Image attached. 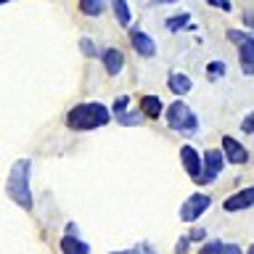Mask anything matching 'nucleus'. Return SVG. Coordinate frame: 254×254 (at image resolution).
I'll list each match as a JSON object with an SVG mask.
<instances>
[{
  "label": "nucleus",
  "instance_id": "1",
  "mask_svg": "<svg viewBox=\"0 0 254 254\" xmlns=\"http://www.w3.org/2000/svg\"><path fill=\"white\" fill-rule=\"evenodd\" d=\"M111 119V111L106 103L90 101V103H77L74 109H69L66 114V127L74 132H85V130H98L106 127Z\"/></svg>",
  "mask_w": 254,
  "mask_h": 254
},
{
  "label": "nucleus",
  "instance_id": "2",
  "mask_svg": "<svg viewBox=\"0 0 254 254\" xmlns=\"http://www.w3.org/2000/svg\"><path fill=\"white\" fill-rule=\"evenodd\" d=\"M29 159H19L13 167H11V175H8V183H5V190L11 196L13 204H19L24 212L32 209V190H29Z\"/></svg>",
  "mask_w": 254,
  "mask_h": 254
},
{
  "label": "nucleus",
  "instance_id": "3",
  "mask_svg": "<svg viewBox=\"0 0 254 254\" xmlns=\"http://www.w3.org/2000/svg\"><path fill=\"white\" fill-rule=\"evenodd\" d=\"M167 127H172V130H178V132H196L198 130V117L190 111L188 103L175 101V103H170V109H167Z\"/></svg>",
  "mask_w": 254,
  "mask_h": 254
},
{
  "label": "nucleus",
  "instance_id": "4",
  "mask_svg": "<svg viewBox=\"0 0 254 254\" xmlns=\"http://www.w3.org/2000/svg\"><path fill=\"white\" fill-rule=\"evenodd\" d=\"M212 206V198L206 193H190V198H186V204L180 206V220L183 222H193Z\"/></svg>",
  "mask_w": 254,
  "mask_h": 254
},
{
  "label": "nucleus",
  "instance_id": "5",
  "mask_svg": "<svg viewBox=\"0 0 254 254\" xmlns=\"http://www.w3.org/2000/svg\"><path fill=\"white\" fill-rule=\"evenodd\" d=\"M222 164H225L222 151H220V148H209V151L201 156V180H198V183H212V180H217L220 172H222Z\"/></svg>",
  "mask_w": 254,
  "mask_h": 254
},
{
  "label": "nucleus",
  "instance_id": "6",
  "mask_svg": "<svg viewBox=\"0 0 254 254\" xmlns=\"http://www.w3.org/2000/svg\"><path fill=\"white\" fill-rule=\"evenodd\" d=\"M222 159H228L230 164H246L249 162V148L244 143H238L236 138L225 135L222 138Z\"/></svg>",
  "mask_w": 254,
  "mask_h": 254
},
{
  "label": "nucleus",
  "instance_id": "7",
  "mask_svg": "<svg viewBox=\"0 0 254 254\" xmlns=\"http://www.w3.org/2000/svg\"><path fill=\"white\" fill-rule=\"evenodd\" d=\"M180 159H183V167H186V172L193 178L196 183L201 180V156H198V151L186 143V146H180Z\"/></svg>",
  "mask_w": 254,
  "mask_h": 254
},
{
  "label": "nucleus",
  "instance_id": "8",
  "mask_svg": "<svg viewBox=\"0 0 254 254\" xmlns=\"http://www.w3.org/2000/svg\"><path fill=\"white\" fill-rule=\"evenodd\" d=\"M130 45L135 48V53H138V56H143V59H154V56H156L154 37L146 35V32H140V29H132L130 32Z\"/></svg>",
  "mask_w": 254,
  "mask_h": 254
},
{
  "label": "nucleus",
  "instance_id": "9",
  "mask_svg": "<svg viewBox=\"0 0 254 254\" xmlns=\"http://www.w3.org/2000/svg\"><path fill=\"white\" fill-rule=\"evenodd\" d=\"M252 204H254V188H241L238 193L225 198L222 209H225V212H244V209H249Z\"/></svg>",
  "mask_w": 254,
  "mask_h": 254
},
{
  "label": "nucleus",
  "instance_id": "10",
  "mask_svg": "<svg viewBox=\"0 0 254 254\" xmlns=\"http://www.w3.org/2000/svg\"><path fill=\"white\" fill-rule=\"evenodd\" d=\"M101 61H103V69H106V74L117 77L119 71L125 66V53L117 51V48H106V51L101 53Z\"/></svg>",
  "mask_w": 254,
  "mask_h": 254
},
{
  "label": "nucleus",
  "instance_id": "11",
  "mask_svg": "<svg viewBox=\"0 0 254 254\" xmlns=\"http://www.w3.org/2000/svg\"><path fill=\"white\" fill-rule=\"evenodd\" d=\"M238 59H241L244 74H254V37L238 45Z\"/></svg>",
  "mask_w": 254,
  "mask_h": 254
},
{
  "label": "nucleus",
  "instance_id": "12",
  "mask_svg": "<svg viewBox=\"0 0 254 254\" xmlns=\"http://www.w3.org/2000/svg\"><path fill=\"white\" fill-rule=\"evenodd\" d=\"M61 252L64 254H90V246H87L79 236L66 233V236L61 238Z\"/></svg>",
  "mask_w": 254,
  "mask_h": 254
},
{
  "label": "nucleus",
  "instance_id": "13",
  "mask_svg": "<svg viewBox=\"0 0 254 254\" xmlns=\"http://www.w3.org/2000/svg\"><path fill=\"white\" fill-rule=\"evenodd\" d=\"M162 98L159 95H143V101H140V114L143 117H148V119H156V117H162Z\"/></svg>",
  "mask_w": 254,
  "mask_h": 254
},
{
  "label": "nucleus",
  "instance_id": "14",
  "mask_svg": "<svg viewBox=\"0 0 254 254\" xmlns=\"http://www.w3.org/2000/svg\"><path fill=\"white\" fill-rule=\"evenodd\" d=\"M167 85H170V90L178 93V95H186V93H190V87H193L190 77L188 74H180V71H172V74L167 77Z\"/></svg>",
  "mask_w": 254,
  "mask_h": 254
},
{
  "label": "nucleus",
  "instance_id": "15",
  "mask_svg": "<svg viewBox=\"0 0 254 254\" xmlns=\"http://www.w3.org/2000/svg\"><path fill=\"white\" fill-rule=\"evenodd\" d=\"M111 8H114V16L122 27H130L132 24V11L127 5V0H111Z\"/></svg>",
  "mask_w": 254,
  "mask_h": 254
},
{
  "label": "nucleus",
  "instance_id": "16",
  "mask_svg": "<svg viewBox=\"0 0 254 254\" xmlns=\"http://www.w3.org/2000/svg\"><path fill=\"white\" fill-rule=\"evenodd\" d=\"M164 27L170 32H180V29L193 27V24H190V13H175V16H170V19L164 21Z\"/></svg>",
  "mask_w": 254,
  "mask_h": 254
},
{
  "label": "nucleus",
  "instance_id": "17",
  "mask_svg": "<svg viewBox=\"0 0 254 254\" xmlns=\"http://www.w3.org/2000/svg\"><path fill=\"white\" fill-rule=\"evenodd\" d=\"M79 11L85 16H101L106 11V0H79Z\"/></svg>",
  "mask_w": 254,
  "mask_h": 254
},
{
  "label": "nucleus",
  "instance_id": "18",
  "mask_svg": "<svg viewBox=\"0 0 254 254\" xmlns=\"http://www.w3.org/2000/svg\"><path fill=\"white\" fill-rule=\"evenodd\" d=\"M225 74V61H209L206 64V77L209 79H220Z\"/></svg>",
  "mask_w": 254,
  "mask_h": 254
},
{
  "label": "nucleus",
  "instance_id": "19",
  "mask_svg": "<svg viewBox=\"0 0 254 254\" xmlns=\"http://www.w3.org/2000/svg\"><path fill=\"white\" fill-rule=\"evenodd\" d=\"M143 119L140 111H122V114H117V122L119 125H138Z\"/></svg>",
  "mask_w": 254,
  "mask_h": 254
},
{
  "label": "nucleus",
  "instance_id": "20",
  "mask_svg": "<svg viewBox=\"0 0 254 254\" xmlns=\"http://www.w3.org/2000/svg\"><path fill=\"white\" fill-rule=\"evenodd\" d=\"M225 37H228L233 45H241V43H246V40H252L249 32H241V29H228V32H225Z\"/></svg>",
  "mask_w": 254,
  "mask_h": 254
},
{
  "label": "nucleus",
  "instance_id": "21",
  "mask_svg": "<svg viewBox=\"0 0 254 254\" xmlns=\"http://www.w3.org/2000/svg\"><path fill=\"white\" fill-rule=\"evenodd\" d=\"M79 51H82L87 59L98 56V51H95V45H93V40H90V37H82V40H79Z\"/></svg>",
  "mask_w": 254,
  "mask_h": 254
},
{
  "label": "nucleus",
  "instance_id": "22",
  "mask_svg": "<svg viewBox=\"0 0 254 254\" xmlns=\"http://www.w3.org/2000/svg\"><path fill=\"white\" fill-rule=\"evenodd\" d=\"M130 109V95H119L114 101V114H122V111Z\"/></svg>",
  "mask_w": 254,
  "mask_h": 254
},
{
  "label": "nucleus",
  "instance_id": "23",
  "mask_svg": "<svg viewBox=\"0 0 254 254\" xmlns=\"http://www.w3.org/2000/svg\"><path fill=\"white\" fill-rule=\"evenodd\" d=\"M220 249H222V241H206L198 254H220Z\"/></svg>",
  "mask_w": 254,
  "mask_h": 254
},
{
  "label": "nucleus",
  "instance_id": "24",
  "mask_svg": "<svg viewBox=\"0 0 254 254\" xmlns=\"http://www.w3.org/2000/svg\"><path fill=\"white\" fill-rule=\"evenodd\" d=\"M241 130H244L246 135H252V132H254V114H246V117H244V122H241Z\"/></svg>",
  "mask_w": 254,
  "mask_h": 254
},
{
  "label": "nucleus",
  "instance_id": "25",
  "mask_svg": "<svg viewBox=\"0 0 254 254\" xmlns=\"http://www.w3.org/2000/svg\"><path fill=\"white\" fill-rule=\"evenodd\" d=\"M204 236H206L204 228H193V230L188 233V241H204Z\"/></svg>",
  "mask_w": 254,
  "mask_h": 254
},
{
  "label": "nucleus",
  "instance_id": "26",
  "mask_svg": "<svg viewBox=\"0 0 254 254\" xmlns=\"http://www.w3.org/2000/svg\"><path fill=\"white\" fill-rule=\"evenodd\" d=\"M220 254H241V246L238 244H222Z\"/></svg>",
  "mask_w": 254,
  "mask_h": 254
},
{
  "label": "nucleus",
  "instance_id": "27",
  "mask_svg": "<svg viewBox=\"0 0 254 254\" xmlns=\"http://www.w3.org/2000/svg\"><path fill=\"white\" fill-rule=\"evenodd\" d=\"M206 3H209V5H217V8H222V11H230V8H233L228 0H206Z\"/></svg>",
  "mask_w": 254,
  "mask_h": 254
},
{
  "label": "nucleus",
  "instance_id": "28",
  "mask_svg": "<svg viewBox=\"0 0 254 254\" xmlns=\"http://www.w3.org/2000/svg\"><path fill=\"white\" fill-rule=\"evenodd\" d=\"M188 244H190V241H188V236H186V238H180V241H178V254H186V252H188Z\"/></svg>",
  "mask_w": 254,
  "mask_h": 254
},
{
  "label": "nucleus",
  "instance_id": "29",
  "mask_svg": "<svg viewBox=\"0 0 254 254\" xmlns=\"http://www.w3.org/2000/svg\"><path fill=\"white\" fill-rule=\"evenodd\" d=\"M135 254H154V249L146 246V244H138V246H135Z\"/></svg>",
  "mask_w": 254,
  "mask_h": 254
},
{
  "label": "nucleus",
  "instance_id": "30",
  "mask_svg": "<svg viewBox=\"0 0 254 254\" xmlns=\"http://www.w3.org/2000/svg\"><path fill=\"white\" fill-rule=\"evenodd\" d=\"M244 24H246V27H252V24H254V21H252V13H249V11L244 13Z\"/></svg>",
  "mask_w": 254,
  "mask_h": 254
},
{
  "label": "nucleus",
  "instance_id": "31",
  "mask_svg": "<svg viewBox=\"0 0 254 254\" xmlns=\"http://www.w3.org/2000/svg\"><path fill=\"white\" fill-rule=\"evenodd\" d=\"M154 5H164V3H178V0H151Z\"/></svg>",
  "mask_w": 254,
  "mask_h": 254
},
{
  "label": "nucleus",
  "instance_id": "32",
  "mask_svg": "<svg viewBox=\"0 0 254 254\" xmlns=\"http://www.w3.org/2000/svg\"><path fill=\"white\" fill-rule=\"evenodd\" d=\"M111 254H135V249H130V252H111Z\"/></svg>",
  "mask_w": 254,
  "mask_h": 254
},
{
  "label": "nucleus",
  "instance_id": "33",
  "mask_svg": "<svg viewBox=\"0 0 254 254\" xmlns=\"http://www.w3.org/2000/svg\"><path fill=\"white\" fill-rule=\"evenodd\" d=\"M5 3H11V0H0V5H5Z\"/></svg>",
  "mask_w": 254,
  "mask_h": 254
}]
</instances>
